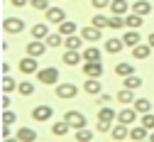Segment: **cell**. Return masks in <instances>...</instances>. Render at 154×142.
Returning a JSON list of instances; mask_svg holds the SVG:
<instances>
[{
	"instance_id": "d6986e66",
	"label": "cell",
	"mask_w": 154,
	"mask_h": 142,
	"mask_svg": "<svg viewBox=\"0 0 154 142\" xmlns=\"http://www.w3.org/2000/svg\"><path fill=\"white\" fill-rule=\"evenodd\" d=\"M127 10H132V3H127V0H112L110 3L112 15H127Z\"/></svg>"
},
{
	"instance_id": "603a6c76",
	"label": "cell",
	"mask_w": 154,
	"mask_h": 142,
	"mask_svg": "<svg viewBox=\"0 0 154 142\" xmlns=\"http://www.w3.org/2000/svg\"><path fill=\"white\" fill-rule=\"evenodd\" d=\"M125 22L130 30H140L144 25V15H137V12H132V15H125Z\"/></svg>"
},
{
	"instance_id": "8992f818",
	"label": "cell",
	"mask_w": 154,
	"mask_h": 142,
	"mask_svg": "<svg viewBox=\"0 0 154 142\" xmlns=\"http://www.w3.org/2000/svg\"><path fill=\"white\" fill-rule=\"evenodd\" d=\"M3 30L8 32V34H20L22 30H25V22L20 17H5L3 20Z\"/></svg>"
},
{
	"instance_id": "30bf717a",
	"label": "cell",
	"mask_w": 154,
	"mask_h": 142,
	"mask_svg": "<svg viewBox=\"0 0 154 142\" xmlns=\"http://www.w3.org/2000/svg\"><path fill=\"white\" fill-rule=\"evenodd\" d=\"M152 44L149 42H140L137 47H132V56L134 59H137V62H147V59H149V54H152Z\"/></svg>"
},
{
	"instance_id": "4dcf8cb0",
	"label": "cell",
	"mask_w": 154,
	"mask_h": 142,
	"mask_svg": "<svg viewBox=\"0 0 154 142\" xmlns=\"http://www.w3.org/2000/svg\"><path fill=\"white\" fill-rule=\"evenodd\" d=\"M83 62H100V49H98V47L83 49Z\"/></svg>"
},
{
	"instance_id": "836d02e7",
	"label": "cell",
	"mask_w": 154,
	"mask_h": 142,
	"mask_svg": "<svg viewBox=\"0 0 154 142\" xmlns=\"http://www.w3.org/2000/svg\"><path fill=\"white\" fill-rule=\"evenodd\" d=\"M91 22H93L95 27H100V30H105V27L110 25V17H105V15H103V12L98 10V12H95V15H93V20H91Z\"/></svg>"
},
{
	"instance_id": "ab89813d",
	"label": "cell",
	"mask_w": 154,
	"mask_h": 142,
	"mask_svg": "<svg viewBox=\"0 0 154 142\" xmlns=\"http://www.w3.org/2000/svg\"><path fill=\"white\" fill-rule=\"evenodd\" d=\"M95 130H98L100 135H103V132H110V130H112V123H110V120H100V118H98V125H95Z\"/></svg>"
},
{
	"instance_id": "52a82bcc",
	"label": "cell",
	"mask_w": 154,
	"mask_h": 142,
	"mask_svg": "<svg viewBox=\"0 0 154 142\" xmlns=\"http://www.w3.org/2000/svg\"><path fill=\"white\" fill-rule=\"evenodd\" d=\"M64 118L71 123V128H73V130L86 128V123H88V120H86V115H83L81 110H69V113H64Z\"/></svg>"
},
{
	"instance_id": "f6af8a7d",
	"label": "cell",
	"mask_w": 154,
	"mask_h": 142,
	"mask_svg": "<svg viewBox=\"0 0 154 142\" xmlns=\"http://www.w3.org/2000/svg\"><path fill=\"white\" fill-rule=\"evenodd\" d=\"M10 103H12V100H10V96H8L5 91H3V96H0V108L5 110V108H10Z\"/></svg>"
},
{
	"instance_id": "74e56055",
	"label": "cell",
	"mask_w": 154,
	"mask_h": 142,
	"mask_svg": "<svg viewBox=\"0 0 154 142\" xmlns=\"http://www.w3.org/2000/svg\"><path fill=\"white\" fill-rule=\"evenodd\" d=\"M17 91H20V96H32L34 93V84L32 81H22V84H17Z\"/></svg>"
},
{
	"instance_id": "6da1fadb",
	"label": "cell",
	"mask_w": 154,
	"mask_h": 142,
	"mask_svg": "<svg viewBox=\"0 0 154 142\" xmlns=\"http://www.w3.org/2000/svg\"><path fill=\"white\" fill-rule=\"evenodd\" d=\"M54 93H56V98H61V100H73L76 96H79V86L71 84V81H61V84H56Z\"/></svg>"
},
{
	"instance_id": "c3c4849f",
	"label": "cell",
	"mask_w": 154,
	"mask_h": 142,
	"mask_svg": "<svg viewBox=\"0 0 154 142\" xmlns=\"http://www.w3.org/2000/svg\"><path fill=\"white\" fill-rule=\"evenodd\" d=\"M0 71H3V74H10V64L3 62V64H0Z\"/></svg>"
},
{
	"instance_id": "e0dca14e",
	"label": "cell",
	"mask_w": 154,
	"mask_h": 142,
	"mask_svg": "<svg viewBox=\"0 0 154 142\" xmlns=\"http://www.w3.org/2000/svg\"><path fill=\"white\" fill-rule=\"evenodd\" d=\"M83 91H86L88 96H98V93L103 91V81H100V78H88L86 84H83Z\"/></svg>"
},
{
	"instance_id": "83f0119b",
	"label": "cell",
	"mask_w": 154,
	"mask_h": 142,
	"mask_svg": "<svg viewBox=\"0 0 154 142\" xmlns=\"http://www.w3.org/2000/svg\"><path fill=\"white\" fill-rule=\"evenodd\" d=\"M59 32H61L64 37L76 34V32H79V25H76V22H69V20H64V22H59Z\"/></svg>"
},
{
	"instance_id": "ee69618b",
	"label": "cell",
	"mask_w": 154,
	"mask_h": 142,
	"mask_svg": "<svg viewBox=\"0 0 154 142\" xmlns=\"http://www.w3.org/2000/svg\"><path fill=\"white\" fill-rule=\"evenodd\" d=\"M10 137H12L10 125H3V128H0V140H3V142H10Z\"/></svg>"
},
{
	"instance_id": "681fc988",
	"label": "cell",
	"mask_w": 154,
	"mask_h": 142,
	"mask_svg": "<svg viewBox=\"0 0 154 142\" xmlns=\"http://www.w3.org/2000/svg\"><path fill=\"white\" fill-rule=\"evenodd\" d=\"M147 42H149V44H152V47H154V32H152V34H149V37H147Z\"/></svg>"
},
{
	"instance_id": "7dc6e473",
	"label": "cell",
	"mask_w": 154,
	"mask_h": 142,
	"mask_svg": "<svg viewBox=\"0 0 154 142\" xmlns=\"http://www.w3.org/2000/svg\"><path fill=\"white\" fill-rule=\"evenodd\" d=\"M110 100H112V98H110L108 93H100V100H98V103H100V106H108V103H110Z\"/></svg>"
},
{
	"instance_id": "2e32d148",
	"label": "cell",
	"mask_w": 154,
	"mask_h": 142,
	"mask_svg": "<svg viewBox=\"0 0 154 142\" xmlns=\"http://www.w3.org/2000/svg\"><path fill=\"white\" fill-rule=\"evenodd\" d=\"M140 118V113L134 110V108H122L120 113H118V120L120 123H125V125H134V120Z\"/></svg>"
},
{
	"instance_id": "9a60e30c",
	"label": "cell",
	"mask_w": 154,
	"mask_h": 142,
	"mask_svg": "<svg viewBox=\"0 0 154 142\" xmlns=\"http://www.w3.org/2000/svg\"><path fill=\"white\" fill-rule=\"evenodd\" d=\"M73 128H71V123L64 118V120H56V123L51 125V135H56V137H64V135H69Z\"/></svg>"
},
{
	"instance_id": "5bb4252c",
	"label": "cell",
	"mask_w": 154,
	"mask_h": 142,
	"mask_svg": "<svg viewBox=\"0 0 154 142\" xmlns=\"http://www.w3.org/2000/svg\"><path fill=\"white\" fill-rule=\"evenodd\" d=\"M122 42H125V47H130V49H132V47H137V44L142 42L140 30H130V27H127V32L122 34Z\"/></svg>"
},
{
	"instance_id": "bcb514c9",
	"label": "cell",
	"mask_w": 154,
	"mask_h": 142,
	"mask_svg": "<svg viewBox=\"0 0 154 142\" xmlns=\"http://www.w3.org/2000/svg\"><path fill=\"white\" fill-rule=\"evenodd\" d=\"M10 5L12 8H25V5H29V0H10Z\"/></svg>"
},
{
	"instance_id": "cb8c5ba5",
	"label": "cell",
	"mask_w": 154,
	"mask_h": 142,
	"mask_svg": "<svg viewBox=\"0 0 154 142\" xmlns=\"http://www.w3.org/2000/svg\"><path fill=\"white\" fill-rule=\"evenodd\" d=\"M15 137L20 140V142H34V140H37V132H34L32 128H20V130L15 132Z\"/></svg>"
},
{
	"instance_id": "1f68e13d",
	"label": "cell",
	"mask_w": 154,
	"mask_h": 142,
	"mask_svg": "<svg viewBox=\"0 0 154 142\" xmlns=\"http://www.w3.org/2000/svg\"><path fill=\"white\" fill-rule=\"evenodd\" d=\"M98 118L100 120H110V123H112V120H118V113H115L110 106H103V108H98Z\"/></svg>"
},
{
	"instance_id": "3957f363",
	"label": "cell",
	"mask_w": 154,
	"mask_h": 142,
	"mask_svg": "<svg viewBox=\"0 0 154 142\" xmlns=\"http://www.w3.org/2000/svg\"><path fill=\"white\" fill-rule=\"evenodd\" d=\"M17 69H20L25 76H34L37 71H39V62H37V56H32V54H27L20 64H17Z\"/></svg>"
},
{
	"instance_id": "f1b7e54d",
	"label": "cell",
	"mask_w": 154,
	"mask_h": 142,
	"mask_svg": "<svg viewBox=\"0 0 154 142\" xmlns=\"http://www.w3.org/2000/svg\"><path fill=\"white\" fill-rule=\"evenodd\" d=\"M64 39H66V37H64L61 32H49V37L44 39V42H47L49 47H61V44H64Z\"/></svg>"
},
{
	"instance_id": "7bdbcfd3",
	"label": "cell",
	"mask_w": 154,
	"mask_h": 142,
	"mask_svg": "<svg viewBox=\"0 0 154 142\" xmlns=\"http://www.w3.org/2000/svg\"><path fill=\"white\" fill-rule=\"evenodd\" d=\"M110 3H112V0H91V5L95 10H105V8H110Z\"/></svg>"
},
{
	"instance_id": "816d5d0a",
	"label": "cell",
	"mask_w": 154,
	"mask_h": 142,
	"mask_svg": "<svg viewBox=\"0 0 154 142\" xmlns=\"http://www.w3.org/2000/svg\"><path fill=\"white\" fill-rule=\"evenodd\" d=\"M51 3H59V0H51Z\"/></svg>"
},
{
	"instance_id": "ffe728a7",
	"label": "cell",
	"mask_w": 154,
	"mask_h": 142,
	"mask_svg": "<svg viewBox=\"0 0 154 142\" xmlns=\"http://www.w3.org/2000/svg\"><path fill=\"white\" fill-rule=\"evenodd\" d=\"M49 37V22L44 20V22H37L32 27V39H47Z\"/></svg>"
},
{
	"instance_id": "4fadbf2b",
	"label": "cell",
	"mask_w": 154,
	"mask_h": 142,
	"mask_svg": "<svg viewBox=\"0 0 154 142\" xmlns=\"http://www.w3.org/2000/svg\"><path fill=\"white\" fill-rule=\"evenodd\" d=\"M100 32H103L100 27H95V25L91 22L88 27H83V30H81V37L86 39V42H100Z\"/></svg>"
},
{
	"instance_id": "d590c367",
	"label": "cell",
	"mask_w": 154,
	"mask_h": 142,
	"mask_svg": "<svg viewBox=\"0 0 154 142\" xmlns=\"http://www.w3.org/2000/svg\"><path fill=\"white\" fill-rule=\"evenodd\" d=\"M108 27H110V30H122V27H127V22H125V15H112Z\"/></svg>"
},
{
	"instance_id": "7a4b0ae2",
	"label": "cell",
	"mask_w": 154,
	"mask_h": 142,
	"mask_svg": "<svg viewBox=\"0 0 154 142\" xmlns=\"http://www.w3.org/2000/svg\"><path fill=\"white\" fill-rule=\"evenodd\" d=\"M34 76H37V81H42L44 86H56V84H59V69H56V66L39 69Z\"/></svg>"
},
{
	"instance_id": "277c9868",
	"label": "cell",
	"mask_w": 154,
	"mask_h": 142,
	"mask_svg": "<svg viewBox=\"0 0 154 142\" xmlns=\"http://www.w3.org/2000/svg\"><path fill=\"white\" fill-rule=\"evenodd\" d=\"M103 59L100 62H83V74L88 78H103Z\"/></svg>"
},
{
	"instance_id": "d6a6232c",
	"label": "cell",
	"mask_w": 154,
	"mask_h": 142,
	"mask_svg": "<svg viewBox=\"0 0 154 142\" xmlns=\"http://www.w3.org/2000/svg\"><path fill=\"white\" fill-rule=\"evenodd\" d=\"M0 88H3L5 93H10V91H15V88H17V84H15V78H12L10 74H3V81H0Z\"/></svg>"
},
{
	"instance_id": "f546056e",
	"label": "cell",
	"mask_w": 154,
	"mask_h": 142,
	"mask_svg": "<svg viewBox=\"0 0 154 142\" xmlns=\"http://www.w3.org/2000/svg\"><path fill=\"white\" fill-rule=\"evenodd\" d=\"M118 100H120V103H125V106H127V103H134V91L125 86L122 91H118Z\"/></svg>"
},
{
	"instance_id": "ba28073f",
	"label": "cell",
	"mask_w": 154,
	"mask_h": 142,
	"mask_svg": "<svg viewBox=\"0 0 154 142\" xmlns=\"http://www.w3.org/2000/svg\"><path fill=\"white\" fill-rule=\"evenodd\" d=\"M47 42H44V39H32V42H27V54H32V56H37V59H39V56H44L47 54Z\"/></svg>"
},
{
	"instance_id": "7c38bea8",
	"label": "cell",
	"mask_w": 154,
	"mask_h": 142,
	"mask_svg": "<svg viewBox=\"0 0 154 142\" xmlns=\"http://www.w3.org/2000/svg\"><path fill=\"white\" fill-rule=\"evenodd\" d=\"M130 128L132 125H125L118 120V125H112V130H110V137L112 140H130Z\"/></svg>"
},
{
	"instance_id": "4316f807",
	"label": "cell",
	"mask_w": 154,
	"mask_h": 142,
	"mask_svg": "<svg viewBox=\"0 0 154 142\" xmlns=\"http://www.w3.org/2000/svg\"><path fill=\"white\" fill-rule=\"evenodd\" d=\"M122 84H125L127 88H132V91H137V88L144 84V81H142V76H137V74H130V76H125Z\"/></svg>"
},
{
	"instance_id": "60d3db41",
	"label": "cell",
	"mask_w": 154,
	"mask_h": 142,
	"mask_svg": "<svg viewBox=\"0 0 154 142\" xmlns=\"http://www.w3.org/2000/svg\"><path fill=\"white\" fill-rule=\"evenodd\" d=\"M140 123H142L147 130H154V115H152V113H144V115L140 118Z\"/></svg>"
},
{
	"instance_id": "7402d4cb",
	"label": "cell",
	"mask_w": 154,
	"mask_h": 142,
	"mask_svg": "<svg viewBox=\"0 0 154 142\" xmlns=\"http://www.w3.org/2000/svg\"><path fill=\"white\" fill-rule=\"evenodd\" d=\"M132 108L137 110L140 115H144V113H152V100H149V98H134Z\"/></svg>"
},
{
	"instance_id": "484cf974",
	"label": "cell",
	"mask_w": 154,
	"mask_h": 142,
	"mask_svg": "<svg viewBox=\"0 0 154 142\" xmlns=\"http://www.w3.org/2000/svg\"><path fill=\"white\" fill-rule=\"evenodd\" d=\"M132 12L147 17V15L152 12V3H147V0H137V3H132Z\"/></svg>"
},
{
	"instance_id": "b9f144b4",
	"label": "cell",
	"mask_w": 154,
	"mask_h": 142,
	"mask_svg": "<svg viewBox=\"0 0 154 142\" xmlns=\"http://www.w3.org/2000/svg\"><path fill=\"white\" fill-rule=\"evenodd\" d=\"M15 120H17V115H15L10 108H5V110H3V125H12Z\"/></svg>"
},
{
	"instance_id": "8d00e7d4",
	"label": "cell",
	"mask_w": 154,
	"mask_h": 142,
	"mask_svg": "<svg viewBox=\"0 0 154 142\" xmlns=\"http://www.w3.org/2000/svg\"><path fill=\"white\" fill-rule=\"evenodd\" d=\"M76 140H79V142H91L93 140V132L88 130V128H79V130H76V135H73Z\"/></svg>"
},
{
	"instance_id": "f35d334b",
	"label": "cell",
	"mask_w": 154,
	"mask_h": 142,
	"mask_svg": "<svg viewBox=\"0 0 154 142\" xmlns=\"http://www.w3.org/2000/svg\"><path fill=\"white\" fill-rule=\"evenodd\" d=\"M49 3H51V0H29V5H32L34 10H39V12H42V10H49V8H51Z\"/></svg>"
},
{
	"instance_id": "8fae6325",
	"label": "cell",
	"mask_w": 154,
	"mask_h": 142,
	"mask_svg": "<svg viewBox=\"0 0 154 142\" xmlns=\"http://www.w3.org/2000/svg\"><path fill=\"white\" fill-rule=\"evenodd\" d=\"M61 62H64L66 66H76L79 62H83V52H81V49H66L64 56H61Z\"/></svg>"
},
{
	"instance_id": "ac0fdd59",
	"label": "cell",
	"mask_w": 154,
	"mask_h": 142,
	"mask_svg": "<svg viewBox=\"0 0 154 142\" xmlns=\"http://www.w3.org/2000/svg\"><path fill=\"white\" fill-rule=\"evenodd\" d=\"M149 132H152V130H147L142 123H140V125H132V128H130V140H137V142H140V140H149Z\"/></svg>"
},
{
	"instance_id": "e575fe53",
	"label": "cell",
	"mask_w": 154,
	"mask_h": 142,
	"mask_svg": "<svg viewBox=\"0 0 154 142\" xmlns=\"http://www.w3.org/2000/svg\"><path fill=\"white\" fill-rule=\"evenodd\" d=\"M81 39H83V37H79V34H69V37L64 39V47H66V49H81Z\"/></svg>"
},
{
	"instance_id": "d4e9b609",
	"label": "cell",
	"mask_w": 154,
	"mask_h": 142,
	"mask_svg": "<svg viewBox=\"0 0 154 142\" xmlns=\"http://www.w3.org/2000/svg\"><path fill=\"white\" fill-rule=\"evenodd\" d=\"M115 74L118 76H130V74H134V64H130V62H118L115 64Z\"/></svg>"
},
{
	"instance_id": "5b68a950",
	"label": "cell",
	"mask_w": 154,
	"mask_h": 142,
	"mask_svg": "<svg viewBox=\"0 0 154 142\" xmlns=\"http://www.w3.org/2000/svg\"><path fill=\"white\" fill-rule=\"evenodd\" d=\"M44 20H47V22H51V25H59V22H64V20H66V10L51 5L49 10H44Z\"/></svg>"
},
{
	"instance_id": "9c48e42d",
	"label": "cell",
	"mask_w": 154,
	"mask_h": 142,
	"mask_svg": "<svg viewBox=\"0 0 154 142\" xmlns=\"http://www.w3.org/2000/svg\"><path fill=\"white\" fill-rule=\"evenodd\" d=\"M51 115H54L51 106H37V108H32V120H37V123H47V120H51Z\"/></svg>"
},
{
	"instance_id": "f907efd6",
	"label": "cell",
	"mask_w": 154,
	"mask_h": 142,
	"mask_svg": "<svg viewBox=\"0 0 154 142\" xmlns=\"http://www.w3.org/2000/svg\"><path fill=\"white\" fill-rule=\"evenodd\" d=\"M149 140H152V142H154V130H152V132H149Z\"/></svg>"
},
{
	"instance_id": "44dd1931",
	"label": "cell",
	"mask_w": 154,
	"mask_h": 142,
	"mask_svg": "<svg viewBox=\"0 0 154 142\" xmlns=\"http://www.w3.org/2000/svg\"><path fill=\"white\" fill-rule=\"evenodd\" d=\"M122 49H125V42H122V39H118V37L105 39V52H108V54H118V52H122Z\"/></svg>"
}]
</instances>
